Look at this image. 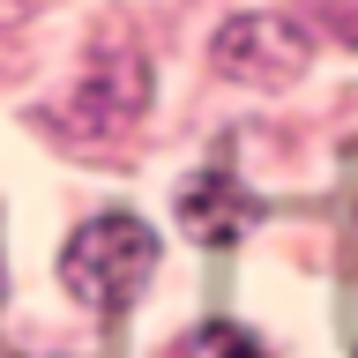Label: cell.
Wrapping results in <instances>:
<instances>
[{
	"mask_svg": "<svg viewBox=\"0 0 358 358\" xmlns=\"http://www.w3.org/2000/svg\"><path fill=\"white\" fill-rule=\"evenodd\" d=\"M150 268H157V239H150V224L127 217V209H105V217H90L75 239H67L60 254V284L83 299L90 313H127L134 306V291L150 284Z\"/></svg>",
	"mask_w": 358,
	"mask_h": 358,
	"instance_id": "1",
	"label": "cell"
},
{
	"mask_svg": "<svg viewBox=\"0 0 358 358\" xmlns=\"http://www.w3.org/2000/svg\"><path fill=\"white\" fill-rule=\"evenodd\" d=\"M142 112H150V60H142L134 30L105 22L97 45H90L83 90L60 105V127H67V142H112V134L134 127Z\"/></svg>",
	"mask_w": 358,
	"mask_h": 358,
	"instance_id": "2",
	"label": "cell"
},
{
	"mask_svg": "<svg viewBox=\"0 0 358 358\" xmlns=\"http://www.w3.org/2000/svg\"><path fill=\"white\" fill-rule=\"evenodd\" d=\"M313 60V38L299 30L291 15H276V8H254V15H231L217 30V67L231 75V83H254V90H284L299 83Z\"/></svg>",
	"mask_w": 358,
	"mask_h": 358,
	"instance_id": "3",
	"label": "cell"
},
{
	"mask_svg": "<svg viewBox=\"0 0 358 358\" xmlns=\"http://www.w3.org/2000/svg\"><path fill=\"white\" fill-rule=\"evenodd\" d=\"M172 209H179V224H187L201 246L246 239V231H254V217H262V201L246 194L239 179H224V172H194V179L172 194Z\"/></svg>",
	"mask_w": 358,
	"mask_h": 358,
	"instance_id": "4",
	"label": "cell"
},
{
	"mask_svg": "<svg viewBox=\"0 0 358 358\" xmlns=\"http://www.w3.org/2000/svg\"><path fill=\"white\" fill-rule=\"evenodd\" d=\"M179 358H268V343L246 336V329H231V321H209V329H194V343Z\"/></svg>",
	"mask_w": 358,
	"mask_h": 358,
	"instance_id": "5",
	"label": "cell"
},
{
	"mask_svg": "<svg viewBox=\"0 0 358 358\" xmlns=\"http://www.w3.org/2000/svg\"><path fill=\"white\" fill-rule=\"evenodd\" d=\"M38 8H45V0H0V30H22Z\"/></svg>",
	"mask_w": 358,
	"mask_h": 358,
	"instance_id": "6",
	"label": "cell"
}]
</instances>
